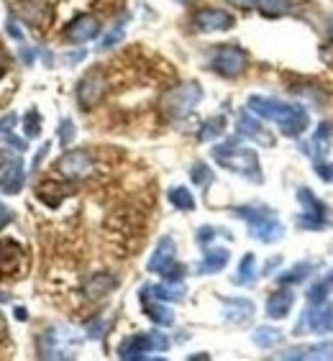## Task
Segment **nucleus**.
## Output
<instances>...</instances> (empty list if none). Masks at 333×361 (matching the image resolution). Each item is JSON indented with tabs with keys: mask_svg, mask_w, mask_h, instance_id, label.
<instances>
[{
	"mask_svg": "<svg viewBox=\"0 0 333 361\" xmlns=\"http://www.w3.org/2000/svg\"><path fill=\"white\" fill-rule=\"evenodd\" d=\"M39 197L47 202L49 208H56V205L67 197V188H62V185H54V182H47V185H42V188H39Z\"/></svg>",
	"mask_w": 333,
	"mask_h": 361,
	"instance_id": "obj_30",
	"label": "nucleus"
},
{
	"mask_svg": "<svg viewBox=\"0 0 333 361\" xmlns=\"http://www.w3.org/2000/svg\"><path fill=\"white\" fill-rule=\"evenodd\" d=\"M238 133L251 141H257V144H262V146H274V136H272L262 126V121L254 118L249 111L238 113Z\"/></svg>",
	"mask_w": 333,
	"mask_h": 361,
	"instance_id": "obj_18",
	"label": "nucleus"
},
{
	"mask_svg": "<svg viewBox=\"0 0 333 361\" xmlns=\"http://www.w3.org/2000/svg\"><path fill=\"white\" fill-rule=\"evenodd\" d=\"M257 8L267 18H279L292 11V0H257Z\"/></svg>",
	"mask_w": 333,
	"mask_h": 361,
	"instance_id": "obj_26",
	"label": "nucleus"
},
{
	"mask_svg": "<svg viewBox=\"0 0 333 361\" xmlns=\"http://www.w3.org/2000/svg\"><path fill=\"white\" fill-rule=\"evenodd\" d=\"M323 282H326L328 292H333V269H331V271H328V274H326V279H323Z\"/></svg>",
	"mask_w": 333,
	"mask_h": 361,
	"instance_id": "obj_45",
	"label": "nucleus"
},
{
	"mask_svg": "<svg viewBox=\"0 0 333 361\" xmlns=\"http://www.w3.org/2000/svg\"><path fill=\"white\" fill-rule=\"evenodd\" d=\"M308 326L313 334H333V302H318V305H313L308 310L305 320H300V326L303 328Z\"/></svg>",
	"mask_w": 333,
	"mask_h": 361,
	"instance_id": "obj_17",
	"label": "nucleus"
},
{
	"mask_svg": "<svg viewBox=\"0 0 333 361\" xmlns=\"http://www.w3.org/2000/svg\"><path fill=\"white\" fill-rule=\"evenodd\" d=\"M303 359L310 361H333V343L326 341V343H313V346H305V356Z\"/></svg>",
	"mask_w": 333,
	"mask_h": 361,
	"instance_id": "obj_32",
	"label": "nucleus"
},
{
	"mask_svg": "<svg viewBox=\"0 0 333 361\" xmlns=\"http://www.w3.org/2000/svg\"><path fill=\"white\" fill-rule=\"evenodd\" d=\"M169 348V338L164 334H136L131 338H126L119 346L121 359H146V354L154 351H166Z\"/></svg>",
	"mask_w": 333,
	"mask_h": 361,
	"instance_id": "obj_7",
	"label": "nucleus"
},
{
	"mask_svg": "<svg viewBox=\"0 0 333 361\" xmlns=\"http://www.w3.org/2000/svg\"><path fill=\"white\" fill-rule=\"evenodd\" d=\"M169 202H172L177 210H185V213L195 210V197L188 188H172L169 190Z\"/></svg>",
	"mask_w": 333,
	"mask_h": 361,
	"instance_id": "obj_31",
	"label": "nucleus"
},
{
	"mask_svg": "<svg viewBox=\"0 0 333 361\" xmlns=\"http://www.w3.org/2000/svg\"><path fill=\"white\" fill-rule=\"evenodd\" d=\"M141 300H144V313L149 315L157 326H172L174 313L166 305H162V300H157V302H149V298H141Z\"/></svg>",
	"mask_w": 333,
	"mask_h": 361,
	"instance_id": "obj_25",
	"label": "nucleus"
},
{
	"mask_svg": "<svg viewBox=\"0 0 333 361\" xmlns=\"http://www.w3.org/2000/svg\"><path fill=\"white\" fill-rule=\"evenodd\" d=\"M97 34H100V21H97L95 16L85 13V16H77L75 21L67 26L64 39L70 44H87V42H92Z\"/></svg>",
	"mask_w": 333,
	"mask_h": 361,
	"instance_id": "obj_15",
	"label": "nucleus"
},
{
	"mask_svg": "<svg viewBox=\"0 0 333 361\" xmlns=\"http://www.w3.org/2000/svg\"><path fill=\"white\" fill-rule=\"evenodd\" d=\"M328 295H331V292H328L326 282L320 279V282H315V285H313L310 290H308V302H310V305H318V302H326Z\"/></svg>",
	"mask_w": 333,
	"mask_h": 361,
	"instance_id": "obj_35",
	"label": "nucleus"
},
{
	"mask_svg": "<svg viewBox=\"0 0 333 361\" xmlns=\"http://www.w3.org/2000/svg\"><path fill=\"white\" fill-rule=\"evenodd\" d=\"M229 249H208L205 251V257H202V262L198 264V274H215V271H221L223 267L229 264Z\"/></svg>",
	"mask_w": 333,
	"mask_h": 361,
	"instance_id": "obj_22",
	"label": "nucleus"
},
{
	"mask_svg": "<svg viewBox=\"0 0 333 361\" xmlns=\"http://www.w3.org/2000/svg\"><path fill=\"white\" fill-rule=\"evenodd\" d=\"M6 28H8V34L13 36L16 42H21V39H23V31L18 28V23H16V21H8V23H6Z\"/></svg>",
	"mask_w": 333,
	"mask_h": 361,
	"instance_id": "obj_40",
	"label": "nucleus"
},
{
	"mask_svg": "<svg viewBox=\"0 0 333 361\" xmlns=\"http://www.w3.org/2000/svg\"><path fill=\"white\" fill-rule=\"evenodd\" d=\"M21 59H23V64H34V59H36V51H34V49H26V47H21Z\"/></svg>",
	"mask_w": 333,
	"mask_h": 361,
	"instance_id": "obj_41",
	"label": "nucleus"
},
{
	"mask_svg": "<svg viewBox=\"0 0 333 361\" xmlns=\"http://www.w3.org/2000/svg\"><path fill=\"white\" fill-rule=\"evenodd\" d=\"M213 159L221 164L223 169H229L234 174H241L251 182H262V164H259V157L254 149H246L241 144V139H226L223 144L213 146L210 149Z\"/></svg>",
	"mask_w": 333,
	"mask_h": 361,
	"instance_id": "obj_2",
	"label": "nucleus"
},
{
	"mask_svg": "<svg viewBox=\"0 0 333 361\" xmlns=\"http://www.w3.org/2000/svg\"><path fill=\"white\" fill-rule=\"evenodd\" d=\"M105 92H108V80H105L103 72L92 70L80 80V85H77V103L83 105L85 111H92V108L105 97Z\"/></svg>",
	"mask_w": 333,
	"mask_h": 361,
	"instance_id": "obj_9",
	"label": "nucleus"
},
{
	"mask_svg": "<svg viewBox=\"0 0 333 361\" xmlns=\"http://www.w3.org/2000/svg\"><path fill=\"white\" fill-rule=\"evenodd\" d=\"M223 131H226V118L223 116H213L202 123L200 133H198V139L200 141H213V139H221Z\"/></svg>",
	"mask_w": 333,
	"mask_h": 361,
	"instance_id": "obj_28",
	"label": "nucleus"
},
{
	"mask_svg": "<svg viewBox=\"0 0 333 361\" xmlns=\"http://www.w3.org/2000/svg\"><path fill=\"white\" fill-rule=\"evenodd\" d=\"M11 218H13V213H11V210H8L6 205H0V228H3V226H6V223L11 221Z\"/></svg>",
	"mask_w": 333,
	"mask_h": 361,
	"instance_id": "obj_42",
	"label": "nucleus"
},
{
	"mask_svg": "<svg viewBox=\"0 0 333 361\" xmlns=\"http://www.w3.org/2000/svg\"><path fill=\"white\" fill-rule=\"evenodd\" d=\"M249 111L254 113V116H259V118L277 123L279 131L285 133V136H300V133H305L308 126H310V116H308L305 108L282 103V100H277V97L251 95Z\"/></svg>",
	"mask_w": 333,
	"mask_h": 361,
	"instance_id": "obj_1",
	"label": "nucleus"
},
{
	"mask_svg": "<svg viewBox=\"0 0 333 361\" xmlns=\"http://www.w3.org/2000/svg\"><path fill=\"white\" fill-rule=\"evenodd\" d=\"M254 279H257V259H254V254H246L238 264V274L234 277V282L236 285H251Z\"/></svg>",
	"mask_w": 333,
	"mask_h": 361,
	"instance_id": "obj_29",
	"label": "nucleus"
},
{
	"mask_svg": "<svg viewBox=\"0 0 333 361\" xmlns=\"http://www.w3.org/2000/svg\"><path fill=\"white\" fill-rule=\"evenodd\" d=\"M116 285H119V277H116V274H111V271H97V274H92V277L87 279L85 295L90 300H100V298H105L108 292L116 290Z\"/></svg>",
	"mask_w": 333,
	"mask_h": 361,
	"instance_id": "obj_20",
	"label": "nucleus"
},
{
	"mask_svg": "<svg viewBox=\"0 0 333 361\" xmlns=\"http://www.w3.org/2000/svg\"><path fill=\"white\" fill-rule=\"evenodd\" d=\"M298 200H300V205H303V216L298 218V226L308 231H318L320 226L326 223V205L313 195L310 188H300Z\"/></svg>",
	"mask_w": 333,
	"mask_h": 361,
	"instance_id": "obj_10",
	"label": "nucleus"
},
{
	"mask_svg": "<svg viewBox=\"0 0 333 361\" xmlns=\"http://www.w3.org/2000/svg\"><path fill=\"white\" fill-rule=\"evenodd\" d=\"M121 39H123V26H116V28H113V31H111V34H108V36H105V39H103V42H100V49H103V51H105V49L116 47V44H119Z\"/></svg>",
	"mask_w": 333,
	"mask_h": 361,
	"instance_id": "obj_37",
	"label": "nucleus"
},
{
	"mask_svg": "<svg viewBox=\"0 0 333 361\" xmlns=\"http://www.w3.org/2000/svg\"><path fill=\"white\" fill-rule=\"evenodd\" d=\"M231 6H236V8H254L257 6V0H229Z\"/></svg>",
	"mask_w": 333,
	"mask_h": 361,
	"instance_id": "obj_43",
	"label": "nucleus"
},
{
	"mask_svg": "<svg viewBox=\"0 0 333 361\" xmlns=\"http://www.w3.org/2000/svg\"><path fill=\"white\" fill-rule=\"evenodd\" d=\"M174 251H177V243H174L172 236H162L159 243H157V249H154L152 259H149V264L146 269L152 271V274H159V277H166L174 267Z\"/></svg>",
	"mask_w": 333,
	"mask_h": 361,
	"instance_id": "obj_14",
	"label": "nucleus"
},
{
	"mask_svg": "<svg viewBox=\"0 0 333 361\" xmlns=\"http://www.w3.org/2000/svg\"><path fill=\"white\" fill-rule=\"evenodd\" d=\"M221 302H223V315L234 326H249L254 313H257L254 302L246 298H223Z\"/></svg>",
	"mask_w": 333,
	"mask_h": 361,
	"instance_id": "obj_16",
	"label": "nucleus"
},
{
	"mask_svg": "<svg viewBox=\"0 0 333 361\" xmlns=\"http://www.w3.org/2000/svg\"><path fill=\"white\" fill-rule=\"evenodd\" d=\"M8 336V323H6V318H3V313H0V341L6 338Z\"/></svg>",
	"mask_w": 333,
	"mask_h": 361,
	"instance_id": "obj_44",
	"label": "nucleus"
},
{
	"mask_svg": "<svg viewBox=\"0 0 333 361\" xmlns=\"http://www.w3.org/2000/svg\"><path fill=\"white\" fill-rule=\"evenodd\" d=\"M315 174H318L323 182H333V164H331V161H326V164L320 161L318 167H315Z\"/></svg>",
	"mask_w": 333,
	"mask_h": 361,
	"instance_id": "obj_39",
	"label": "nucleus"
},
{
	"mask_svg": "<svg viewBox=\"0 0 333 361\" xmlns=\"http://www.w3.org/2000/svg\"><path fill=\"white\" fill-rule=\"evenodd\" d=\"M246 64H249L246 51L241 47H234V44H223V47H218L210 54V70L215 75L226 77V80H234V77L243 75Z\"/></svg>",
	"mask_w": 333,
	"mask_h": 361,
	"instance_id": "obj_6",
	"label": "nucleus"
},
{
	"mask_svg": "<svg viewBox=\"0 0 333 361\" xmlns=\"http://www.w3.org/2000/svg\"><path fill=\"white\" fill-rule=\"evenodd\" d=\"M292 305H295V295H292L287 287H282V290L272 292L270 300H267V315H270L272 320H282V318H287Z\"/></svg>",
	"mask_w": 333,
	"mask_h": 361,
	"instance_id": "obj_19",
	"label": "nucleus"
},
{
	"mask_svg": "<svg viewBox=\"0 0 333 361\" xmlns=\"http://www.w3.org/2000/svg\"><path fill=\"white\" fill-rule=\"evenodd\" d=\"M234 216L249 223V233L262 243H274L285 236V226L277 221V216L270 208H254V205H238L234 208Z\"/></svg>",
	"mask_w": 333,
	"mask_h": 361,
	"instance_id": "obj_3",
	"label": "nucleus"
},
{
	"mask_svg": "<svg viewBox=\"0 0 333 361\" xmlns=\"http://www.w3.org/2000/svg\"><path fill=\"white\" fill-rule=\"evenodd\" d=\"M23 180H26V172H23V161L13 154H8L0 149V188L3 192L16 195L23 190Z\"/></svg>",
	"mask_w": 333,
	"mask_h": 361,
	"instance_id": "obj_11",
	"label": "nucleus"
},
{
	"mask_svg": "<svg viewBox=\"0 0 333 361\" xmlns=\"http://www.w3.org/2000/svg\"><path fill=\"white\" fill-rule=\"evenodd\" d=\"M234 16L221 8H202L193 16V28L200 34H213V31H229L234 28Z\"/></svg>",
	"mask_w": 333,
	"mask_h": 361,
	"instance_id": "obj_12",
	"label": "nucleus"
},
{
	"mask_svg": "<svg viewBox=\"0 0 333 361\" xmlns=\"http://www.w3.org/2000/svg\"><path fill=\"white\" fill-rule=\"evenodd\" d=\"M190 180L198 188H208L210 182H213V169H208V164H202V161H195L193 169H190Z\"/></svg>",
	"mask_w": 333,
	"mask_h": 361,
	"instance_id": "obj_33",
	"label": "nucleus"
},
{
	"mask_svg": "<svg viewBox=\"0 0 333 361\" xmlns=\"http://www.w3.org/2000/svg\"><path fill=\"white\" fill-rule=\"evenodd\" d=\"M23 262V251L13 241H0V274L16 271Z\"/></svg>",
	"mask_w": 333,
	"mask_h": 361,
	"instance_id": "obj_21",
	"label": "nucleus"
},
{
	"mask_svg": "<svg viewBox=\"0 0 333 361\" xmlns=\"http://www.w3.org/2000/svg\"><path fill=\"white\" fill-rule=\"evenodd\" d=\"M13 16L34 28H47L49 23H52V8H49L47 3H39V0H23V3H16Z\"/></svg>",
	"mask_w": 333,
	"mask_h": 361,
	"instance_id": "obj_13",
	"label": "nucleus"
},
{
	"mask_svg": "<svg viewBox=\"0 0 333 361\" xmlns=\"http://www.w3.org/2000/svg\"><path fill=\"white\" fill-rule=\"evenodd\" d=\"M80 341L72 331L64 328H49L39 336V356L42 359H70L75 356Z\"/></svg>",
	"mask_w": 333,
	"mask_h": 361,
	"instance_id": "obj_5",
	"label": "nucleus"
},
{
	"mask_svg": "<svg viewBox=\"0 0 333 361\" xmlns=\"http://www.w3.org/2000/svg\"><path fill=\"white\" fill-rule=\"evenodd\" d=\"M177 3H182V6H190V3H195V0H177Z\"/></svg>",
	"mask_w": 333,
	"mask_h": 361,
	"instance_id": "obj_46",
	"label": "nucleus"
},
{
	"mask_svg": "<svg viewBox=\"0 0 333 361\" xmlns=\"http://www.w3.org/2000/svg\"><path fill=\"white\" fill-rule=\"evenodd\" d=\"M23 133H26V139H36L39 133H42V116L39 111H31L26 113V118H23Z\"/></svg>",
	"mask_w": 333,
	"mask_h": 361,
	"instance_id": "obj_34",
	"label": "nucleus"
},
{
	"mask_svg": "<svg viewBox=\"0 0 333 361\" xmlns=\"http://www.w3.org/2000/svg\"><path fill=\"white\" fill-rule=\"evenodd\" d=\"M218 236V228H210V226H202V228H198V243H208L213 241V238Z\"/></svg>",
	"mask_w": 333,
	"mask_h": 361,
	"instance_id": "obj_38",
	"label": "nucleus"
},
{
	"mask_svg": "<svg viewBox=\"0 0 333 361\" xmlns=\"http://www.w3.org/2000/svg\"><path fill=\"white\" fill-rule=\"evenodd\" d=\"M315 269H318L315 262H298L295 267H290L287 271H282V274L277 277V282L279 285H300V282L310 277Z\"/></svg>",
	"mask_w": 333,
	"mask_h": 361,
	"instance_id": "obj_23",
	"label": "nucleus"
},
{
	"mask_svg": "<svg viewBox=\"0 0 333 361\" xmlns=\"http://www.w3.org/2000/svg\"><path fill=\"white\" fill-rule=\"evenodd\" d=\"M202 100V87L198 82H185L177 85L172 90H166L159 100V108L169 121H182L188 118L195 111V105Z\"/></svg>",
	"mask_w": 333,
	"mask_h": 361,
	"instance_id": "obj_4",
	"label": "nucleus"
},
{
	"mask_svg": "<svg viewBox=\"0 0 333 361\" xmlns=\"http://www.w3.org/2000/svg\"><path fill=\"white\" fill-rule=\"evenodd\" d=\"M75 123L72 121H62V126H59V141H62V146H70L72 139H75Z\"/></svg>",
	"mask_w": 333,
	"mask_h": 361,
	"instance_id": "obj_36",
	"label": "nucleus"
},
{
	"mask_svg": "<svg viewBox=\"0 0 333 361\" xmlns=\"http://www.w3.org/2000/svg\"><path fill=\"white\" fill-rule=\"evenodd\" d=\"M56 169L67 180H87L95 174V159L85 149H72V152L62 154V159L56 161Z\"/></svg>",
	"mask_w": 333,
	"mask_h": 361,
	"instance_id": "obj_8",
	"label": "nucleus"
},
{
	"mask_svg": "<svg viewBox=\"0 0 333 361\" xmlns=\"http://www.w3.org/2000/svg\"><path fill=\"white\" fill-rule=\"evenodd\" d=\"M144 292H149L154 300H172V302H180L185 298V285L182 282H166L164 285H154V287H144Z\"/></svg>",
	"mask_w": 333,
	"mask_h": 361,
	"instance_id": "obj_24",
	"label": "nucleus"
},
{
	"mask_svg": "<svg viewBox=\"0 0 333 361\" xmlns=\"http://www.w3.org/2000/svg\"><path fill=\"white\" fill-rule=\"evenodd\" d=\"M251 341H254L259 348H274L279 341H282V331H277V328H270V326H262V328H257V331L251 334Z\"/></svg>",
	"mask_w": 333,
	"mask_h": 361,
	"instance_id": "obj_27",
	"label": "nucleus"
}]
</instances>
